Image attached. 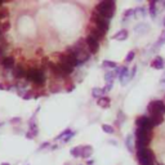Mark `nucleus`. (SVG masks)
Wrapping results in <instances>:
<instances>
[{
    "instance_id": "40",
    "label": "nucleus",
    "mask_w": 165,
    "mask_h": 165,
    "mask_svg": "<svg viewBox=\"0 0 165 165\" xmlns=\"http://www.w3.org/2000/svg\"><path fill=\"white\" fill-rule=\"evenodd\" d=\"M136 71H137V67H136V66H134V67L131 69V71H130V75H129V76H130V79H131V78H133V76L136 75Z\"/></svg>"
},
{
    "instance_id": "25",
    "label": "nucleus",
    "mask_w": 165,
    "mask_h": 165,
    "mask_svg": "<svg viewBox=\"0 0 165 165\" xmlns=\"http://www.w3.org/2000/svg\"><path fill=\"white\" fill-rule=\"evenodd\" d=\"M115 78H116V76H115V72H114V71H107V72L105 74V80H106L107 83H112Z\"/></svg>"
},
{
    "instance_id": "12",
    "label": "nucleus",
    "mask_w": 165,
    "mask_h": 165,
    "mask_svg": "<svg viewBox=\"0 0 165 165\" xmlns=\"http://www.w3.org/2000/svg\"><path fill=\"white\" fill-rule=\"evenodd\" d=\"M12 76L16 79H22L26 78V69L22 64H16L14 69L12 70Z\"/></svg>"
},
{
    "instance_id": "4",
    "label": "nucleus",
    "mask_w": 165,
    "mask_h": 165,
    "mask_svg": "<svg viewBox=\"0 0 165 165\" xmlns=\"http://www.w3.org/2000/svg\"><path fill=\"white\" fill-rule=\"evenodd\" d=\"M147 111L150 116L153 115H165V103L162 101H152L147 106Z\"/></svg>"
},
{
    "instance_id": "32",
    "label": "nucleus",
    "mask_w": 165,
    "mask_h": 165,
    "mask_svg": "<svg viewBox=\"0 0 165 165\" xmlns=\"http://www.w3.org/2000/svg\"><path fill=\"white\" fill-rule=\"evenodd\" d=\"M136 14V12H134V9H128L126 12L124 13V22H125V19L128 18V17H131V16H134Z\"/></svg>"
},
{
    "instance_id": "39",
    "label": "nucleus",
    "mask_w": 165,
    "mask_h": 165,
    "mask_svg": "<svg viewBox=\"0 0 165 165\" xmlns=\"http://www.w3.org/2000/svg\"><path fill=\"white\" fill-rule=\"evenodd\" d=\"M139 30H147V26L146 25H139V26L136 27V31L139 32Z\"/></svg>"
},
{
    "instance_id": "26",
    "label": "nucleus",
    "mask_w": 165,
    "mask_h": 165,
    "mask_svg": "<svg viewBox=\"0 0 165 165\" xmlns=\"http://www.w3.org/2000/svg\"><path fill=\"white\" fill-rule=\"evenodd\" d=\"M10 28V22L9 21H4L3 23H0V31L2 32H8Z\"/></svg>"
},
{
    "instance_id": "23",
    "label": "nucleus",
    "mask_w": 165,
    "mask_h": 165,
    "mask_svg": "<svg viewBox=\"0 0 165 165\" xmlns=\"http://www.w3.org/2000/svg\"><path fill=\"white\" fill-rule=\"evenodd\" d=\"M70 153H71L74 157H80V156H81V146H78V147L71 148Z\"/></svg>"
},
{
    "instance_id": "35",
    "label": "nucleus",
    "mask_w": 165,
    "mask_h": 165,
    "mask_svg": "<svg viewBox=\"0 0 165 165\" xmlns=\"http://www.w3.org/2000/svg\"><path fill=\"white\" fill-rule=\"evenodd\" d=\"M74 136H75V133H74V131H70V133H67V134H66V136L62 138V141H63V142H69V141H70V139H71Z\"/></svg>"
},
{
    "instance_id": "30",
    "label": "nucleus",
    "mask_w": 165,
    "mask_h": 165,
    "mask_svg": "<svg viewBox=\"0 0 165 165\" xmlns=\"http://www.w3.org/2000/svg\"><path fill=\"white\" fill-rule=\"evenodd\" d=\"M102 129H103L105 133H110V134H112V133H114V128H112L111 125L105 124V125H102Z\"/></svg>"
},
{
    "instance_id": "41",
    "label": "nucleus",
    "mask_w": 165,
    "mask_h": 165,
    "mask_svg": "<svg viewBox=\"0 0 165 165\" xmlns=\"http://www.w3.org/2000/svg\"><path fill=\"white\" fill-rule=\"evenodd\" d=\"M10 123H12V124H16V123H21V119H19V117H13L12 120H10Z\"/></svg>"
},
{
    "instance_id": "10",
    "label": "nucleus",
    "mask_w": 165,
    "mask_h": 165,
    "mask_svg": "<svg viewBox=\"0 0 165 165\" xmlns=\"http://www.w3.org/2000/svg\"><path fill=\"white\" fill-rule=\"evenodd\" d=\"M88 35L100 41V40H102V39L105 38L106 32H103V31H101V30H98L95 26H89V27H88Z\"/></svg>"
},
{
    "instance_id": "46",
    "label": "nucleus",
    "mask_w": 165,
    "mask_h": 165,
    "mask_svg": "<svg viewBox=\"0 0 165 165\" xmlns=\"http://www.w3.org/2000/svg\"><path fill=\"white\" fill-rule=\"evenodd\" d=\"M162 23H164V26H165V18H164V22H162Z\"/></svg>"
},
{
    "instance_id": "20",
    "label": "nucleus",
    "mask_w": 165,
    "mask_h": 165,
    "mask_svg": "<svg viewBox=\"0 0 165 165\" xmlns=\"http://www.w3.org/2000/svg\"><path fill=\"white\" fill-rule=\"evenodd\" d=\"M125 145H126V148L129 150V152H134L133 137H131V136H128V137H126V139H125Z\"/></svg>"
},
{
    "instance_id": "47",
    "label": "nucleus",
    "mask_w": 165,
    "mask_h": 165,
    "mask_svg": "<svg viewBox=\"0 0 165 165\" xmlns=\"http://www.w3.org/2000/svg\"><path fill=\"white\" fill-rule=\"evenodd\" d=\"M0 36H2V31H0Z\"/></svg>"
},
{
    "instance_id": "43",
    "label": "nucleus",
    "mask_w": 165,
    "mask_h": 165,
    "mask_svg": "<svg viewBox=\"0 0 165 165\" xmlns=\"http://www.w3.org/2000/svg\"><path fill=\"white\" fill-rule=\"evenodd\" d=\"M5 89V85H3V84H0V90H4Z\"/></svg>"
},
{
    "instance_id": "44",
    "label": "nucleus",
    "mask_w": 165,
    "mask_h": 165,
    "mask_svg": "<svg viewBox=\"0 0 165 165\" xmlns=\"http://www.w3.org/2000/svg\"><path fill=\"white\" fill-rule=\"evenodd\" d=\"M43 52H44L43 49H38V50H36V53H38V54H43Z\"/></svg>"
},
{
    "instance_id": "24",
    "label": "nucleus",
    "mask_w": 165,
    "mask_h": 165,
    "mask_svg": "<svg viewBox=\"0 0 165 165\" xmlns=\"http://www.w3.org/2000/svg\"><path fill=\"white\" fill-rule=\"evenodd\" d=\"M102 67H103V69H116L117 64H116V62H114V61H105V62L102 63Z\"/></svg>"
},
{
    "instance_id": "6",
    "label": "nucleus",
    "mask_w": 165,
    "mask_h": 165,
    "mask_svg": "<svg viewBox=\"0 0 165 165\" xmlns=\"http://www.w3.org/2000/svg\"><path fill=\"white\" fill-rule=\"evenodd\" d=\"M151 138H152V131H147V130H143L141 128H137V130H136V141H139V142H142V143H145L146 146H148Z\"/></svg>"
},
{
    "instance_id": "2",
    "label": "nucleus",
    "mask_w": 165,
    "mask_h": 165,
    "mask_svg": "<svg viewBox=\"0 0 165 165\" xmlns=\"http://www.w3.org/2000/svg\"><path fill=\"white\" fill-rule=\"evenodd\" d=\"M94 12L105 19L111 18L115 14V2H112V0H103V2L95 5Z\"/></svg>"
},
{
    "instance_id": "11",
    "label": "nucleus",
    "mask_w": 165,
    "mask_h": 165,
    "mask_svg": "<svg viewBox=\"0 0 165 165\" xmlns=\"http://www.w3.org/2000/svg\"><path fill=\"white\" fill-rule=\"evenodd\" d=\"M0 66L4 69V70H13L14 66H16V61L14 58L10 56V57H4L3 59H0Z\"/></svg>"
},
{
    "instance_id": "29",
    "label": "nucleus",
    "mask_w": 165,
    "mask_h": 165,
    "mask_svg": "<svg viewBox=\"0 0 165 165\" xmlns=\"http://www.w3.org/2000/svg\"><path fill=\"white\" fill-rule=\"evenodd\" d=\"M134 56H136V52H134V50H130V52L128 53V56L125 57V62H126V63L131 62V61H133V58H134Z\"/></svg>"
},
{
    "instance_id": "38",
    "label": "nucleus",
    "mask_w": 165,
    "mask_h": 165,
    "mask_svg": "<svg viewBox=\"0 0 165 165\" xmlns=\"http://www.w3.org/2000/svg\"><path fill=\"white\" fill-rule=\"evenodd\" d=\"M124 120H125L124 114L123 112H119V115H117V123H119V125H120V123H121V121H124Z\"/></svg>"
},
{
    "instance_id": "28",
    "label": "nucleus",
    "mask_w": 165,
    "mask_h": 165,
    "mask_svg": "<svg viewBox=\"0 0 165 165\" xmlns=\"http://www.w3.org/2000/svg\"><path fill=\"white\" fill-rule=\"evenodd\" d=\"M164 43H165V30L161 32V35H160V38H159V41H157V44H156V48L161 47Z\"/></svg>"
},
{
    "instance_id": "16",
    "label": "nucleus",
    "mask_w": 165,
    "mask_h": 165,
    "mask_svg": "<svg viewBox=\"0 0 165 165\" xmlns=\"http://www.w3.org/2000/svg\"><path fill=\"white\" fill-rule=\"evenodd\" d=\"M92 153H93V148L90 146H81V156L80 157L88 159L92 156Z\"/></svg>"
},
{
    "instance_id": "8",
    "label": "nucleus",
    "mask_w": 165,
    "mask_h": 165,
    "mask_svg": "<svg viewBox=\"0 0 165 165\" xmlns=\"http://www.w3.org/2000/svg\"><path fill=\"white\" fill-rule=\"evenodd\" d=\"M45 66L49 69V71L52 72V75L54 76V78H57L58 80H64V79H66V76L61 72V70H59V67H58V64H57V63H53V62L49 61Z\"/></svg>"
},
{
    "instance_id": "3",
    "label": "nucleus",
    "mask_w": 165,
    "mask_h": 165,
    "mask_svg": "<svg viewBox=\"0 0 165 165\" xmlns=\"http://www.w3.org/2000/svg\"><path fill=\"white\" fill-rule=\"evenodd\" d=\"M64 53L71 54V56L76 59V62H78V66L83 64L85 61H88V59H89V57H90V53H89V52H85V50H83V49H79V48H76L75 45L69 47L67 49H66Z\"/></svg>"
},
{
    "instance_id": "18",
    "label": "nucleus",
    "mask_w": 165,
    "mask_h": 165,
    "mask_svg": "<svg viewBox=\"0 0 165 165\" xmlns=\"http://www.w3.org/2000/svg\"><path fill=\"white\" fill-rule=\"evenodd\" d=\"M110 105H111V100H110L108 97H101L100 100H98V106L102 108H108Z\"/></svg>"
},
{
    "instance_id": "5",
    "label": "nucleus",
    "mask_w": 165,
    "mask_h": 165,
    "mask_svg": "<svg viewBox=\"0 0 165 165\" xmlns=\"http://www.w3.org/2000/svg\"><path fill=\"white\" fill-rule=\"evenodd\" d=\"M90 19H92V22L95 25V27H97L98 30H101V31L106 32V31L110 28V22H108L107 19L102 18L101 16H98L95 12H93V14H92Z\"/></svg>"
},
{
    "instance_id": "48",
    "label": "nucleus",
    "mask_w": 165,
    "mask_h": 165,
    "mask_svg": "<svg viewBox=\"0 0 165 165\" xmlns=\"http://www.w3.org/2000/svg\"><path fill=\"white\" fill-rule=\"evenodd\" d=\"M162 79H164V80H165V75H164V78H162Z\"/></svg>"
},
{
    "instance_id": "9",
    "label": "nucleus",
    "mask_w": 165,
    "mask_h": 165,
    "mask_svg": "<svg viewBox=\"0 0 165 165\" xmlns=\"http://www.w3.org/2000/svg\"><path fill=\"white\" fill-rule=\"evenodd\" d=\"M85 43H86V45H88V49H89V53H92V54L97 53L98 49H100V41L95 40L92 36H89V35L85 38Z\"/></svg>"
},
{
    "instance_id": "14",
    "label": "nucleus",
    "mask_w": 165,
    "mask_h": 165,
    "mask_svg": "<svg viewBox=\"0 0 165 165\" xmlns=\"http://www.w3.org/2000/svg\"><path fill=\"white\" fill-rule=\"evenodd\" d=\"M62 85H61V83H58V81H56V80H53L50 84H49V92L50 93H59V92H62Z\"/></svg>"
},
{
    "instance_id": "19",
    "label": "nucleus",
    "mask_w": 165,
    "mask_h": 165,
    "mask_svg": "<svg viewBox=\"0 0 165 165\" xmlns=\"http://www.w3.org/2000/svg\"><path fill=\"white\" fill-rule=\"evenodd\" d=\"M150 119H151V121H152L153 126L160 125V124L164 121V116H162V115H153V116H150Z\"/></svg>"
},
{
    "instance_id": "21",
    "label": "nucleus",
    "mask_w": 165,
    "mask_h": 165,
    "mask_svg": "<svg viewBox=\"0 0 165 165\" xmlns=\"http://www.w3.org/2000/svg\"><path fill=\"white\" fill-rule=\"evenodd\" d=\"M156 2H151L150 3V7H148V12H150V16L153 18L156 16V13H157V8H156Z\"/></svg>"
},
{
    "instance_id": "1",
    "label": "nucleus",
    "mask_w": 165,
    "mask_h": 165,
    "mask_svg": "<svg viewBox=\"0 0 165 165\" xmlns=\"http://www.w3.org/2000/svg\"><path fill=\"white\" fill-rule=\"evenodd\" d=\"M26 79L28 81L34 83V85L36 88H43L44 85H45V81H47L44 71L40 70V69H36V67H31L30 70L26 71Z\"/></svg>"
},
{
    "instance_id": "27",
    "label": "nucleus",
    "mask_w": 165,
    "mask_h": 165,
    "mask_svg": "<svg viewBox=\"0 0 165 165\" xmlns=\"http://www.w3.org/2000/svg\"><path fill=\"white\" fill-rule=\"evenodd\" d=\"M9 17V10L5 8H2L0 9V19H5V18H8Z\"/></svg>"
},
{
    "instance_id": "42",
    "label": "nucleus",
    "mask_w": 165,
    "mask_h": 165,
    "mask_svg": "<svg viewBox=\"0 0 165 165\" xmlns=\"http://www.w3.org/2000/svg\"><path fill=\"white\" fill-rule=\"evenodd\" d=\"M160 84H161V86L164 88V89H165V80L164 79H161V81H160Z\"/></svg>"
},
{
    "instance_id": "17",
    "label": "nucleus",
    "mask_w": 165,
    "mask_h": 165,
    "mask_svg": "<svg viewBox=\"0 0 165 165\" xmlns=\"http://www.w3.org/2000/svg\"><path fill=\"white\" fill-rule=\"evenodd\" d=\"M115 40H119V41H123V40H125L126 38H128V31L126 30H120V31H117L116 34L112 36Z\"/></svg>"
},
{
    "instance_id": "22",
    "label": "nucleus",
    "mask_w": 165,
    "mask_h": 165,
    "mask_svg": "<svg viewBox=\"0 0 165 165\" xmlns=\"http://www.w3.org/2000/svg\"><path fill=\"white\" fill-rule=\"evenodd\" d=\"M92 95L94 97V98H100L103 95V90H102V88H93L92 89Z\"/></svg>"
},
{
    "instance_id": "31",
    "label": "nucleus",
    "mask_w": 165,
    "mask_h": 165,
    "mask_svg": "<svg viewBox=\"0 0 165 165\" xmlns=\"http://www.w3.org/2000/svg\"><path fill=\"white\" fill-rule=\"evenodd\" d=\"M23 100H31V98H34V90H27L25 92V94L22 95Z\"/></svg>"
},
{
    "instance_id": "37",
    "label": "nucleus",
    "mask_w": 165,
    "mask_h": 165,
    "mask_svg": "<svg viewBox=\"0 0 165 165\" xmlns=\"http://www.w3.org/2000/svg\"><path fill=\"white\" fill-rule=\"evenodd\" d=\"M70 131H71L70 129H66V130H63V131H62V133H61L59 136H57V137H56V141H57V139H62V138H63V137H64L66 134H67V133H70Z\"/></svg>"
},
{
    "instance_id": "36",
    "label": "nucleus",
    "mask_w": 165,
    "mask_h": 165,
    "mask_svg": "<svg viewBox=\"0 0 165 165\" xmlns=\"http://www.w3.org/2000/svg\"><path fill=\"white\" fill-rule=\"evenodd\" d=\"M112 89V83H107V85L105 86V88H102V90H103V94H106V93H108L110 90Z\"/></svg>"
},
{
    "instance_id": "45",
    "label": "nucleus",
    "mask_w": 165,
    "mask_h": 165,
    "mask_svg": "<svg viewBox=\"0 0 165 165\" xmlns=\"http://www.w3.org/2000/svg\"><path fill=\"white\" fill-rule=\"evenodd\" d=\"M2 165H9V164H8V162H3Z\"/></svg>"
},
{
    "instance_id": "15",
    "label": "nucleus",
    "mask_w": 165,
    "mask_h": 165,
    "mask_svg": "<svg viewBox=\"0 0 165 165\" xmlns=\"http://www.w3.org/2000/svg\"><path fill=\"white\" fill-rule=\"evenodd\" d=\"M115 72V76L119 79H123L124 76L128 74V69L125 67V66H119V67H116V70L114 71Z\"/></svg>"
},
{
    "instance_id": "13",
    "label": "nucleus",
    "mask_w": 165,
    "mask_h": 165,
    "mask_svg": "<svg viewBox=\"0 0 165 165\" xmlns=\"http://www.w3.org/2000/svg\"><path fill=\"white\" fill-rule=\"evenodd\" d=\"M151 67L152 69H155V70H162L165 67V62H164V58L157 56L155 59H153L151 62Z\"/></svg>"
},
{
    "instance_id": "7",
    "label": "nucleus",
    "mask_w": 165,
    "mask_h": 165,
    "mask_svg": "<svg viewBox=\"0 0 165 165\" xmlns=\"http://www.w3.org/2000/svg\"><path fill=\"white\" fill-rule=\"evenodd\" d=\"M136 124L138 125V128L143 129V130H147V131H152L153 129V124L151 121V119L147 117V116H141L136 120Z\"/></svg>"
},
{
    "instance_id": "33",
    "label": "nucleus",
    "mask_w": 165,
    "mask_h": 165,
    "mask_svg": "<svg viewBox=\"0 0 165 165\" xmlns=\"http://www.w3.org/2000/svg\"><path fill=\"white\" fill-rule=\"evenodd\" d=\"M134 12L138 13V14H141V17H145V14H146V8L141 7V8H138V9H134Z\"/></svg>"
},
{
    "instance_id": "34",
    "label": "nucleus",
    "mask_w": 165,
    "mask_h": 165,
    "mask_svg": "<svg viewBox=\"0 0 165 165\" xmlns=\"http://www.w3.org/2000/svg\"><path fill=\"white\" fill-rule=\"evenodd\" d=\"M64 88H66V90H67V92H72V90H74V88H75V85L72 84V81L69 80L67 83H66V86H64Z\"/></svg>"
}]
</instances>
